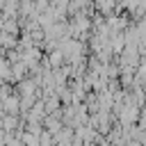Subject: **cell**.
Instances as JSON below:
<instances>
[{
	"mask_svg": "<svg viewBox=\"0 0 146 146\" xmlns=\"http://www.w3.org/2000/svg\"><path fill=\"white\" fill-rule=\"evenodd\" d=\"M2 105H5V110H7V112H11V114H14V112L18 110V105H21V103H18V98H16V96H9V98H5V103H2Z\"/></svg>",
	"mask_w": 146,
	"mask_h": 146,
	"instance_id": "obj_1",
	"label": "cell"
}]
</instances>
